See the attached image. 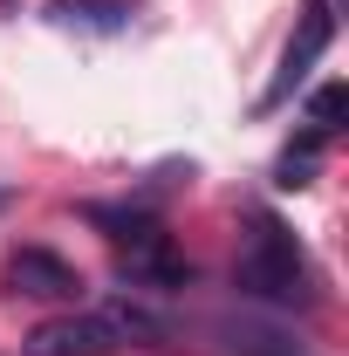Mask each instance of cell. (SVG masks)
Listing matches in <instances>:
<instances>
[{"mask_svg": "<svg viewBox=\"0 0 349 356\" xmlns=\"http://www.w3.org/2000/svg\"><path fill=\"white\" fill-rule=\"evenodd\" d=\"M165 336V322L158 315H144L137 302H110V309H83V315H55V322H42L21 350L28 356H110L124 350V343H158Z\"/></svg>", "mask_w": 349, "mask_h": 356, "instance_id": "obj_1", "label": "cell"}, {"mask_svg": "<svg viewBox=\"0 0 349 356\" xmlns=\"http://www.w3.org/2000/svg\"><path fill=\"white\" fill-rule=\"evenodd\" d=\"M233 288L247 295V302H274V309H308V261L302 247H295V233L281 220H254L247 233V247H240V261H233Z\"/></svg>", "mask_w": 349, "mask_h": 356, "instance_id": "obj_2", "label": "cell"}, {"mask_svg": "<svg viewBox=\"0 0 349 356\" xmlns=\"http://www.w3.org/2000/svg\"><path fill=\"white\" fill-rule=\"evenodd\" d=\"M329 42H336V14H329V0H308L302 21H295V35H288V48H281V69H274V83L261 89L254 110H281V103L308 83V69L329 55Z\"/></svg>", "mask_w": 349, "mask_h": 356, "instance_id": "obj_3", "label": "cell"}, {"mask_svg": "<svg viewBox=\"0 0 349 356\" xmlns=\"http://www.w3.org/2000/svg\"><path fill=\"white\" fill-rule=\"evenodd\" d=\"M7 281H14L21 295H35V302H76V295H83V274L62 261V254H48V247H21V254L7 261Z\"/></svg>", "mask_w": 349, "mask_h": 356, "instance_id": "obj_4", "label": "cell"}, {"mask_svg": "<svg viewBox=\"0 0 349 356\" xmlns=\"http://www.w3.org/2000/svg\"><path fill=\"white\" fill-rule=\"evenodd\" d=\"M124 281H131V288H158V295H178V288H192V261H185V254H172V240L158 233V240L131 247Z\"/></svg>", "mask_w": 349, "mask_h": 356, "instance_id": "obj_5", "label": "cell"}, {"mask_svg": "<svg viewBox=\"0 0 349 356\" xmlns=\"http://www.w3.org/2000/svg\"><path fill=\"white\" fill-rule=\"evenodd\" d=\"M48 21L55 28H89V35H124L131 28V0H55Z\"/></svg>", "mask_w": 349, "mask_h": 356, "instance_id": "obj_6", "label": "cell"}, {"mask_svg": "<svg viewBox=\"0 0 349 356\" xmlns=\"http://www.w3.org/2000/svg\"><path fill=\"white\" fill-rule=\"evenodd\" d=\"M89 226H103V240H117V247L158 240V220L151 213H131V206H89Z\"/></svg>", "mask_w": 349, "mask_h": 356, "instance_id": "obj_7", "label": "cell"}, {"mask_svg": "<svg viewBox=\"0 0 349 356\" xmlns=\"http://www.w3.org/2000/svg\"><path fill=\"white\" fill-rule=\"evenodd\" d=\"M315 151H322V131H308L302 144H288V151H281V165H274V185H281V192H302L308 172H315Z\"/></svg>", "mask_w": 349, "mask_h": 356, "instance_id": "obj_8", "label": "cell"}, {"mask_svg": "<svg viewBox=\"0 0 349 356\" xmlns=\"http://www.w3.org/2000/svg\"><path fill=\"white\" fill-rule=\"evenodd\" d=\"M343 110H349V89L343 83H322L315 96H308V124L329 137V131H343Z\"/></svg>", "mask_w": 349, "mask_h": 356, "instance_id": "obj_9", "label": "cell"}]
</instances>
